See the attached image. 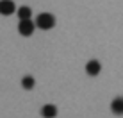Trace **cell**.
Segmentation results:
<instances>
[{"instance_id": "277c9868", "label": "cell", "mask_w": 123, "mask_h": 118, "mask_svg": "<svg viewBox=\"0 0 123 118\" xmlns=\"http://www.w3.org/2000/svg\"><path fill=\"white\" fill-rule=\"evenodd\" d=\"M100 72H102V65H100L98 59H91V61H87V65H86V73L87 75L95 77V75H98Z\"/></svg>"}, {"instance_id": "5b68a950", "label": "cell", "mask_w": 123, "mask_h": 118, "mask_svg": "<svg viewBox=\"0 0 123 118\" xmlns=\"http://www.w3.org/2000/svg\"><path fill=\"white\" fill-rule=\"evenodd\" d=\"M41 116L43 118H55L57 116V106L54 104H45L41 107Z\"/></svg>"}, {"instance_id": "6da1fadb", "label": "cell", "mask_w": 123, "mask_h": 118, "mask_svg": "<svg viewBox=\"0 0 123 118\" xmlns=\"http://www.w3.org/2000/svg\"><path fill=\"white\" fill-rule=\"evenodd\" d=\"M36 27L41 31H50L55 27V16L52 13H39L36 16Z\"/></svg>"}, {"instance_id": "3957f363", "label": "cell", "mask_w": 123, "mask_h": 118, "mask_svg": "<svg viewBox=\"0 0 123 118\" xmlns=\"http://www.w3.org/2000/svg\"><path fill=\"white\" fill-rule=\"evenodd\" d=\"M14 11H16V4L12 0H0V14L11 16Z\"/></svg>"}, {"instance_id": "8992f818", "label": "cell", "mask_w": 123, "mask_h": 118, "mask_svg": "<svg viewBox=\"0 0 123 118\" xmlns=\"http://www.w3.org/2000/svg\"><path fill=\"white\" fill-rule=\"evenodd\" d=\"M111 111L114 115H118V116L123 115V97H116V98L111 102Z\"/></svg>"}, {"instance_id": "7a4b0ae2", "label": "cell", "mask_w": 123, "mask_h": 118, "mask_svg": "<svg viewBox=\"0 0 123 118\" xmlns=\"http://www.w3.org/2000/svg\"><path fill=\"white\" fill-rule=\"evenodd\" d=\"M34 31H36V22H32L31 18H29V20H20V23H18V32H20L22 36L29 38V36L34 34Z\"/></svg>"}, {"instance_id": "ba28073f", "label": "cell", "mask_w": 123, "mask_h": 118, "mask_svg": "<svg viewBox=\"0 0 123 118\" xmlns=\"http://www.w3.org/2000/svg\"><path fill=\"white\" fill-rule=\"evenodd\" d=\"M34 84H36V81H34L32 75H25V77L22 79V86L25 88V90H32Z\"/></svg>"}, {"instance_id": "52a82bcc", "label": "cell", "mask_w": 123, "mask_h": 118, "mask_svg": "<svg viewBox=\"0 0 123 118\" xmlns=\"http://www.w3.org/2000/svg\"><path fill=\"white\" fill-rule=\"evenodd\" d=\"M16 14H18V20H29L32 16V9L29 6H22V7H18Z\"/></svg>"}]
</instances>
